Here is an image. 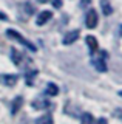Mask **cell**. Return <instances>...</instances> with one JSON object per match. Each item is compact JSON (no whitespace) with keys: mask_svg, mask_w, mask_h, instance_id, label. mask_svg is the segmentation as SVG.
<instances>
[{"mask_svg":"<svg viewBox=\"0 0 122 124\" xmlns=\"http://www.w3.org/2000/svg\"><path fill=\"white\" fill-rule=\"evenodd\" d=\"M6 36L8 37H13V39H16L17 42H20V44H23L28 50H31V51H36V46H34L29 40H26V39L23 36H20V34L17 33V31H14V30H8L6 31Z\"/></svg>","mask_w":122,"mask_h":124,"instance_id":"6da1fadb","label":"cell"},{"mask_svg":"<svg viewBox=\"0 0 122 124\" xmlns=\"http://www.w3.org/2000/svg\"><path fill=\"white\" fill-rule=\"evenodd\" d=\"M97 22H99V16L96 13V9H90L88 13H87V16H85V25H87V28H90V30L96 28Z\"/></svg>","mask_w":122,"mask_h":124,"instance_id":"7a4b0ae2","label":"cell"},{"mask_svg":"<svg viewBox=\"0 0 122 124\" xmlns=\"http://www.w3.org/2000/svg\"><path fill=\"white\" fill-rule=\"evenodd\" d=\"M105 57H107V53L102 51V57H96V59L91 61V64H93V67L97 70V71L104 73L107 71V64H105Z\"/></svg>","mask_w":122,"mask_h":124,"instance_id":"3957f363","label":"cell"},{"mask_svg":"<svg viewBox=\"0 0 122 124\" xmlns=\"http://www.w3.org/2000/svg\"><path fill=\"white\" fill-rule=\"evenodd\" d=\"M79 36H81V31H79V30L70 31V33H67V34H65V37H63V44H65V45L73 44V42H76V40L79 39Z\"/></svg>","mask_w":122,"mask_h":124,"instance_id":"277c9868","label":"cell"},{"mask_svg":"<svg viewBox=\"0 0 122 124\" xmlns=\"http://www.w3.org/2000/svg\"><path fill=\"white\" fill-rule=\"evenodd\" d=\"M51 17H53V13H51V11H42V13H40L39 16H37L36 23L42 26V25H45V23H47V22H48Z\"/></svg>","mask_w":122,"mask_h":124,"instance_id":"5b68a950","label":"cell"},{"mask_svg":"<svg viewBox=\"0 0 122 124\" xmlns=\"http://www.w3.org/2000/svg\"><path fill=\"white\" fill-rule=\"evenodd\" d=\"M85 42H87V45H88V48H90V53H91V54H94V53L97 51L99 45H97L96 37H93V36H87V37H85Z\"/></svg>","mask_w":122,"mask_h":124,"instance_id":"8992f818","label":"cell"},{"mask_svg":"<svg viewBox=\"0 0 122 124\" xmlns=\"http://www.w3.org/2000/svg\"><path fill=\"white\" fill-rule=\"evenodd\" d=\"M11 59L16 65H20L22 64V59H23V56H22V53H19L16 48H11Z\"/></svg>","mask_w":122,"mask_h":124,"instance_id":"52a82bcc","label":"cell"},{"mask_svg":"<svg viewBox=\"0 0 122 124\" xmlns=\"http://www.w3.org/2000/svg\"><path fill=\"white\" fill-rule=\"evenodd\" d=\"M45 92H47V95H49V96H56V95H59V87H57L56 84L49 82V84H47Z\"/></svg>","mask_w":122,"mask_h":124,"instance_id":"ba28073f","label":"cell"},{"mask_svg":"<svg viewBox=\"0 0 122 124\" xmlns=\"http://www.w3.org/2000/svg\"><path fill=\"white\" fill-rule=\"evenodd\" d=\"M101 6H102V13H104L105 16H110L113 13V8L108 3V0H101Z\"/></svg>","mask_w":122,"mask_h":124,"instance_id":"9c48e42d","label":"cell"},{"mask_svg":"<svg viewBox=\"0 0 122 124\" xmlns=\"http://www.w3.org/2000/svg\"><path fill=\"white\" fill-rule=\"evenodd\" d=\"M3 82H5V85L13 87V85L17 82V76L16 75H5V76H3Z\"/></svg>","mask_w":122,"mask_h":124,"instance_id":"30bf717a","label":"cell"},{"mask_svg":"<svg viewBox=\"0 0 122 124\" xmlns=\"http://www.w3.org/2000/svg\"><path fill=\"white\" fill-rule=\"evenodd\" d=\"M33 107L34 108H48L49 107V101H45V99H37V101H34L33 102Z\"/></svg>","mask_w":122,"mask_h":124,"instance_id":"8fae6325","label":"cell"},{"mask_svg":"<svg viewBox=\"0 0 122 124\" xmlns=\"http://www.w3.org/2000/svg\"><path fill=\"white\" fill-rule=\"evenodd\" d=\"M22 102H23V99H22V96H17V98L13 101V108H11V112H13V115H16L17 112H19V108H20Z\"/></svg>","mask_w":122,"mask_h":124,"instance_id":"7c38bea8","label":"cell"},{"mask_svg":"<svg viewBox=\"0 0 122 124\" xmlns=\"http://www.w3.org/2000/svg\"><path fill=\"white\" fill-rule=\"evenodd\" d=\"M36 124H54V123H53L51 115H43V116H40V118L36 119Z\"/></svg>","mask_w":122,"mask_h":124,"instance_id":"4fadbf2b","label":"cell"},{"mask_svg":"<svg viewBox=\"0 0 122 124\" xmlns=\"http://www.w3.org/2000/svg\"><path fill=\"white\" fill-rule=\"evenodd\" d=\"M81 124H94V118L91 113H83L81 118Z\"/></svg>","mask_w":122,"mask_h":124,"instance_id":"5bb4252c","label":"cell"},{"mask_svg":"<svg viewBox=\"0 0 122 124\" xmlns=\"http://www.w3.org/2000/svg\"><path fill=\"white\" fill-rule=\"evenodd\" d=\"M36 75H37V71H36V70H34V71H29V73H26V82H28L29 85L33 84V78L36 76Z\"/></svg>","mask_w":122,"mask_h":124,"instance_id":"9a60e30c","label":"cell"},{"mask_svg":"<svg viewBox=\"0 0 122 124\" xmlns=\"http://www.w3.org/2000/svg\"><path fill=\"white\" fill-rule=\"evenodd\" d=\"M53 6H54V8H60V6H62V0H53Z\"/></svg>","mask_w":122,"mask_h":124,"instance_id":"2e32d148","label":"cell"},{"mask_svg":"<svg viewBox=\"0 0 122 124\" xmlns=\"http://www.w3.org/2000/svg\"><path fill=\"white\" fill-rule=\"evenodd\" d=\"M96 124H108V121H107L105 118H99L97 121H96Z\"/></svg>","mask_w":122,"mask_h":124,"instance_id":"e0dca14e","label":"cell"},{"mask_svg":"<svg viewBox=\"0 0 122 124\" xmlns=\"http://www.w3.org/2000/svg\"><path fill=\"white\" fill-rule=\"evenodd\" d=\"M114 115H116L117 118H122V110H121V108H117V110L114 112Z\"/></svg>","mask_w":122,"mask_h":124,"instance_id":"ac0fdd59","label":"cell"},{"mask_svg":"<svg viewBox=\"0 0 122 124\" xmlns=\"http://www.w3.org/2000/svg\"><path fill=\"white\" fill-rule=\"evenodd\" d=\"M6 19H8V17H6V16H5V14H3V13H2V11H0V20H6Z\"/></svg>","mask_w":122,"mask_h":124,"instance_id":"d6986e66","label":"cell"},{"mask_svg":"<svg viewBox=\"0 0 122 124\" xmlns=\"http://www.w3.org/2000/svg\"><path fill=\"white\" fill-rule=\"evenodd\" d=\"M88 3H90V0H82V2H81V5H82V6H87Z\"/></svg>","mask_w":122,"mask_h":124,"instance_id":"ffe728a7","label":"cell"},{"mask_svg":"<svg viewBox=\"0 0 122 124\" xmlns=\"http://www.w3.org/2000/svg\"><path fill=\"white\" fill-rule=\"evenodd\" d=\"M39 2H40V3H47L48 0H39Z\"/></svg>","mask_w":122,"mask_h":124,"instance_id":"44dd1931","label":"cell"},{"mask_svg":"<svg viewBox=\"0 0 122 124\" xmlns=\"http://www.w3.org/2000/svg\"><path fill=\"white\" fill-rule=\"evenodd\" d=\"M119 34H121V36H122V26H121V30H119Z\"/></svg>","mask_w":122,"mask_h":124,"instance_id":"7402d4cb","label":"cell"}]
</instances>
